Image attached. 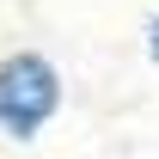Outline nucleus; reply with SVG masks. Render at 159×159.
<instances>
[{
  "mask_svg": "<svg viewBox=\"0 0 159 159\" xmlns=\"http://www.w3.org/2000/svg\"><path fill=\"white\" fill-rule=\"evenodd\" d=\"M61 104V86H55V67L43 55H19L0 67V129L6 135H37L43 122L55 116Z\"/></svg>",
  "mask_w": 159,
  "mask_h": 159,
  "instance_id": "1",
  "label": "nucleus"
},
{
  "mask_svg": "<svg viewBox=\"0 0 159 159\" xmlns=\"http://www.w3.org/2000/svg\"><path fill=\"white\" fill-rule=\"evenodd\" d=\"M153 55H159V25H153Z\"/></svg>",
  "mask_w": 159,
  "mask_h": 159,
  "instance_id": "2",
  "label": "nucleus"
}]
</instances>
